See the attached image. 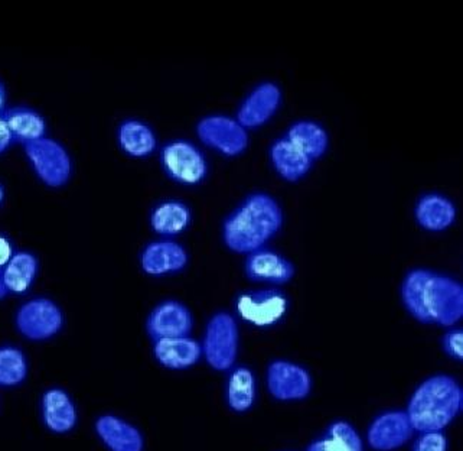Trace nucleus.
Listing matches in <instances>:
<instances>
[{"instance_id":"c756f323","label":"nucleus","mask_w":463,"mask_h":451,"mask_svg":"<svg viewBox=\"0 0 463 451\" xmlns=\"http://www.w3.org/2000/svg\"><path fill=\"white\" fill-rule=\"evenodd\" d=\"M443 350L449 358L455 359L458 362L463 360V331L460 329H452L443 336Z\"/></svg>"},{"instance_id":"f257e3e1","label":"nucleus","mask_w":463,"mask_h":451,"mask_svg":"<svg viewBox=\"0 0 463 451\" xmlns=\"http://www.w3.org/2000/svg\"><path fill=\"white\" fill-rule=\"evenodd\" d=\"M402 300L417 321L452 327L463 317V287L450 276L413 269L402 285Z\"/></svg>"},{"instance_id":"cd10ccee","label":"nucleus","mask_w":463,"mask_h":451,"mask_svg":"<svg viewBox=\"0 0 463 451\" xmlns=\"http://www.w3.org/2000/svg\"><path fill=\"white\" fill-rule=\"evenodd\" d=\"M29 365L25 353L16 346H0V387H19L28 378Z\"/></svg>"},{"instance_id":"393cba45","label":"nucleus","mask_w":463,"mask_h":451,"mask_svg":"<svg viewBox=\"0 0 463 451\" xmlns=\"http://www.w3.org/2000/svg\"><path fill=\"white\" fill-rule=\"evenodd\" d=\"M286 139L289 140L290 144L298 148L302 154L307 155L312 162L321 158L328 149V133L319 123L312 120H299L293 123L286 133Z\"/></svg>"},{"instance_id":"5701e85b","label":"nucleus","mask_w":463,"mask_h":451,"mask_svg":"<svg viewBox=\"0 0 463 451\" xmlns=\"http://www.w3.org/2000/svg\"><path fill=\"white\" fill-rule=\"evenodd\" d=\"M191 220L188 206L178 200L162 201L150 213V227L162 237L178 236L188 229Z\"/></svg>"},{"instance_id":"dca6fc26","label":"nucleus","mask_w":463,"mask_h":451,"mask_svg":"<svg viewBox=\"0 0 463 451\" xmlns=\"http://www.w3.org/2000/svg\"><path fill=\"white\" fill-rule=\"evenodd\" d=\"M246 273L254 283L282 285L292 280L295 268L292 262L288 261L282 254L263 247L247 254Z\"/></svg>"},{"instance_id":"bb28decb","label":"nucleus","mask_w":463,"mask_h":451,"mask_svg":"<svg viewBox=\"0 0 463 451\" xmlns=\"http://www.w3.org/2000/svg\"><path fill=\"white\" fill-rule=\"evenodd\" d=\"M363 440L355 428L345 421L331 424L319 440L314 441L307 451H363Z\"/></svg>"},{"instance_id":"9d476101","label":"nucleus","mask_w":463,"mask_h":451,"mask_svg":"<svg viewBox=\"0 0 463 451\" xmlns=\"http://www.w3.org/2000/svg\"><path fill=\"white\" fill-rule=\"evenodd\" d=\"M266 380L269 392L278 401H302L312 390V376L307 369L289 360L271 362Z\"/></svg>"},{"instance_id":"39448f33","label":"nucleus","mask_w":463,"mask_h":451,"mask_svg":"<svg viewBox=\"0 0 463 451\" xmlns=\"http://www.w3.org/2000/svg\"><path fill=\"white\" fill-rule=\"evenodd\" d=\"M36 177L51 188H61L72 176L71 157L67 148L45 137L22 145Z\"/></svg>"},{"instance_id":"aec40b11","label":"nucleus","mask_w":463,"mask_h":451,"mask_svg":"<svg viewBox=\"0 0 463 451\" xmlns=\"http://www.w3.org/2000/svg\"><path fill=\"white\" fill-rule=\"evenodd\" d=\"M414 216L424 230L443 232L457 220V207L442 194H426L417 201Z\"/></svg>"},{"instance_id":"4468645a","label":"nucleus","mask_w":463,"mask_h":451,"mask_svg":"<svg viewBox=\"0 0 463 451\" xmlns=\"http://www.w3.org/2000/svg\"><path fill=\"white\" fill-rule=\"evenodd\" d=\"M188 265V252L174 240H156L146 245L140 254L143 273L150 276H166L181 273Z\"/></svg>"},{"instance_id":"f3484780","label":"nucleus","mask_w":463,"mask_h":451,"mask_svg":"<svg viewBox=\"0 0 463 451\" xmlns=\"http://www.w3.org/2000/svg\"><path fill=\"white\" fill-rule=\"evenodd\" d=\"M154 356L166 369L185 370L200 362L203 349L191 336L172 337L154 341Z\"/></svg>"},{"instance_id":"0eeeda50","label":"nucleus","mask_w":463,"mask_h":451,"mask_svg":"<svg viewBox=\"0 0 463 451\" xmlns=\"http://www.w3.org/2000/svg\"><path fill=\"white\" fill-rule=\"evenodd\" d=\"M161 164L169 178L184 186H196L208 176L207 158L189 140L176 139L165 145Z\"/></svg>"},{"instance_id":"ddd939ff","label":"nucleus","mask_w":463,"mask_h":451,"mask_svg":"<svg viewBox=\"0 0 463 451\" xmlns=\"http://www.w3.org/2000/svg\"><path fill=\"white\" fill-rule=\"evenodd\" d=\"M406 411L383 412L368 428V445L375 451H394L403 447L413 436Z\"/></svg>"},{"instance_id":"b1692460","label":"nucleus","mask_w":463,"mask_h":451,"mask_svg":"<svg viewBox=\"0 0 463 451\" xmlns=\"http://www.w3.org/2000/svg\"><path fill=\"white\" fill-rule=\"evenodd\" d=\"M270 161L279 176L288 181H298L307 176L312 168V161L293 147L286 138L273 142L270 148Z\"/></svg>"},{"instance_id":"f8f14e48","label":"nucleus","mask_w":463,"mask_h":451,"mask_svg":"<svg viewBox=\"0 0 463 451\" xmlns=\"http://www.w3.org/2000/svg\"><path fill=\"white\" fill-rule=\"evenodd\" d=\"M282 101V91L275 82H261L254 87L240 104L237 120L246 130L260 128L268 123Z\"/></svg>"},{"instance_id":"6ab92c4d","label":"nucleus","mask_w":463,"mask_h":451,"mask_svg":"<svg viewBox=\"0 0 463 451\" xmlns=\"http://www.w3.org/2000/svg\"><path fill=\"white\" fill-rule=\"evenodd\" d=\"M14 144L25 145L47 137V120L29 106H14L2 113Z\"/></svg>"},{"instance_id":"412c9836","label":"nucleus","mask_w":463,"mask_h":451,"mask_svg":"<svg viewBox=\"0 0 463 451\" xmlns=\"http://www.w3.org/2000/svg\"><path fill=\"white\" fill-rule=\"evenodd\" d=\"M40 273V261L33 252L16 251L0 273L7 294L24 295L33 288Z\"/></svg>"},{"instance_id":"c85d7f7f","label":"nucleus","mask_w":463,"mask_h":451,"mask_svg":"<svg viewBox=\"0 0 463 451\" xmlns=\"http://www.w3.org/2000/svg\"><path fill=\"white\" fill-rule=\"evenodd\" d=\"M413 451H448V438L442 431L420 433L414 443Z\"/></svg>"},{"instance_id":"72a5a7b5","label":"nucleus","mask_w":463,"mask_h":451,"mask_svg":"<svg viewBox=\"0 0 463 451\" xmlns=\"http://www.w3.org/2000/svg\"><path fill=\"white\" fill-rule=\"evenodd\" d=\"M7 291L5 288L4 281H2V275H0V301L4 300V298L7 297Z\"/></svg>"},{"instance_id":"2f4dec72","label":"nucleus","mask_w":463,"mask_h":451,"mask_svg":"<svg viewBox=\"0 0 463 451\" xmlns=\"http://www.w3.org/2000/svg\"><path fill=\"white\" fill-rule=\"evenodd\" d=\"M11 145H14V139H12L11 133L7 130L4 119L0 115V154H4L5 150Z\"/></svg>"},{"instance_id":"f03ea898","label":"nucleus","mask_w":463,"mask_h":451,"mask_svg":"<svg viewBox=\"0 0 463 451\" xmlns=\"http://www.w3.org/2000/svg\"><path fill=\"white\" fill-rule=\"evenodd\" d=\"M282 225L283 212L278 201L269 194H251L224 220L222 240L235 254H253L263 249Z\"/></svg>"},{"instance_id":"423d86ee","label":"nucleus","mask_w":463,"mask_h":451,"mask_svg":"<svg viewBox=\"0 0 463 451\" xmlns=\"http://www.w3.org/2000/svg\"><path fill=\"white\" fill-rule=\"evenodd\" d=\"M14 326L21 336L28 341H50L64 327V312L50 298H33L18 308L14 315Z\"/></svg>"},{"instance_id":"f704fd0d","label":"nucleus","mask_w":463,"mask_h":451,"mask_svg":"<svg viewBox=\"0 0 463 451\" xmlns=\"http://www.w3.org/2000/svg\"><path fill=\"white\" fill-rule=\"evenodd\" d=\"M5 201V187L4 184L0 183V207L4 205Z\"/></svg>"},{"instance_id":"7c9ffc66","label":"nucleus","mask_w":463,"mask_h":451,"mask_svg":"<svg viewBox=\"0 0 463 451\" xmlns=\"http://www.w3.org/2000/svg\"><path fill=\"white\" fill-rule=\"evenodd\" d=\"M14 252H16V249H14V245L11 237L0 232V273H2L5 266L9 264Z\"/></svg>"},{"instance_id":"1a4fd4ad","label":"nucleus","mask_w":463,"mask_h":451,"mask_svg":"<svg viewBox=\"0 0 463 451\" xmlns=\"http://www.w3.org/2000/svg\"><path fill=\"white\" fill-rule=\"evenodd\" d=\"M196 135L203 144L224 157H237L249 147V133L237 119L225 115H211L201 119Z\"/></svg>"},{"instance_id":"a878e982","label":"nucleus","mask_w":463,"mask_h":451,"mask_svg":"<svg viewBox=\"0 0 463 451\" xmlns=\"http://www.w3.org/2000/svg\"><path fill=\"white\" fill-rule=\"evenodd\" d=\"M257 385L253 370L247 366H234L227 380V404L234 412H247L256 402Z\"/></svg>"},{"instance_id":"20e7f679","label":"nucleus","mask_w":463,"mask_h":451,"mask_svg":"<svg viewBox=\"0 0 463 451\" xmlns=\"http://www.w3.org/2000/svg\"><path fill=\"white\" fill-rule=\"evenodd\" d=\"M203 358L211 369L227 372L234 368L239 356L240 331L237 320L230 312H220L211 317L205 327Z\"/></svg>"},{"instance_id":"9b49d317","label":"nucleus","mask_w":463,"mask_h":451,"mask_svg":"<svg viewBox=\"0 0 463 451\" xmlns=\"http://www.w3.org/2000/svg\"><path fill=\"white\" fill-rule=\"evenodd\" d=\"M194 329L193 312L179 301H164L147 317L146 330L152 341L191 336Z\"/></svg>"},{"instance_id":"7ed1b4c3","label":"nucleus","mask_w":463,"mask_h":451,"mask_svg":"<svg viewBox=\"0 0 463 451\" xmlns=\"http://www.w3.org/2000/svg\"><path fill=\"white\" fill-rule=\"evenodd\" d=\"M463 390L449 375H435L416 388L406 414L417 433L443 431L462 411Z\"/></svg>"},{"instance_id":"6e6552de","label":"nucleus","mask_w":463,"mask_h":451,"mask_svg":"<svg viewBox=\"0 0 463 451\" xmlns=\"http://www.w3.org/2000/svg\"><path fill=\"white\" fill-rule=\"evenodd\" d=\"M289 301L278 290L242 293L235 300V312L242 321L259 329L276 326L285 319Z\"/></svg>"},{"instance_id":"473e14b6","label":"nucleus","mask_w":463,"mask_h":451,"mask_svg":"<svg viewBox=\"0 0 463 451\" xmlns=\"http://www.w3.org/2000/svg\"><path fill=\"white\" fill-rule=\"evenodd\" d=\"M7 109V93L4 82H0V115Z\"/></svg>"},{"instance_id":"2eb2a0df","label":"nucleus","mask_w":463,"mask_h":451,"mask_svg":"<svg viewBox=\"0 0 463 451\" xmlns=\"http://www.w3.org/2000/svg\"><path fill=\"white\" fill-rule=\"evenodd\" d=\"M41 416L51 433L67 434L79 423V412L67 390L50 388L41 399Z\"/></svg>"},{"instance_id":"4be33fe9","label":"nucleus","mask_w":463,"mask_h":451,"mask_svg":"<svg viewBox=\"0 0 463 451\" xmlns=\"http://www.w3.org/2000/svg\"><path fill=\"white\" fill-rule=\"evenodd\" d=\"M120 149L132 158H146L154 154L157 138L154 130L139 119H126L118 130Z\"/></svg>"},{"instance_id":"a211bd4d","label":"nucleus","mask_w":463,"mask_h":451,"mask_svg":"<svg viewBox=\"0 0 463 451\" xmlns=\"http://www.w3.org/2000/svg\"><path fill=\"white\" fill-rule=\"evenodd\" d=\"M96 433L109 451H143L145 440L133 424L118 416H101L96 421Z\"/></svg>"}]
</instances>
